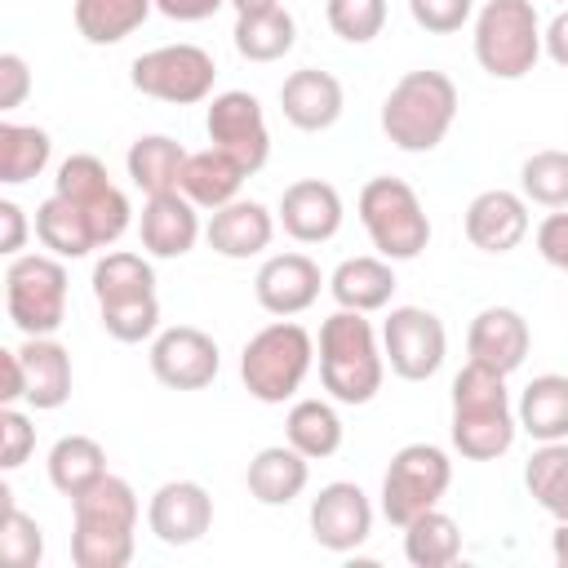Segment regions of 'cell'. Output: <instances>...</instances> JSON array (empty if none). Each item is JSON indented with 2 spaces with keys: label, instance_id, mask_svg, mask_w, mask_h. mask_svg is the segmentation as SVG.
Returning <instances> with one entry per match:
<instances>
[{
  "label": "cell",
  "instance_id": "1",
  "mask_svg": "<svg viewBox=\"0 0 568 568\" xmlns=\"http://www.w3.org/2000/svg\"><path fill=\"white\" fill-rule=\"evenodd\" d=\"M453 417H448V439L466 462H497L515 448L519 417L506 390V373L466 359L462 373L453 377Z\"/></svg>",
  "mask_w": 568,
  "mask_h": 568
},
{
  "label": "cell",
  "instance_id": "2",
  "mask_svg": "<svg viewBox=\"0 0 568 568\" xmlns=\"http://www.w3.org/2000/svg\"><path fill=\"white\" fill-rule=\"evenodd\" d=\"M142 501L129 479L102 475L93 488L71 497V559L75 568H124L138 546Z\"/></svg>",
  "mask_w": 568,
  "mask_h": 568
},
{
  "label": "cell",
  "instance_id": "3",
  "mask_svg": "<svg viewBox=\"0 0 568 568\" xmlns=\"http://www.w3.org/2000/svg\"><path fill=\"white\" fill-rule=\"evenodd\" d=\"M320 382L333 404H368L386 382V355L382 333L364 311L337 306L320 324Z\"/></svg>",
  "mask_w": 568,
  "mask_h": 568
},
{
  "label": "cell",
  "instance_id": "4",
  "mask_svg": "<svg viewBox=\"0 0 568 568\" xmlns=\"http://www.w3.org/2000/svg\"><path fill=\"white\" fill-rule=\"evenodd\" d=\"M457 106H462V98H457L453 75H444L435 67L404 71L390 84V93L382 98V133L390 138V146H399L408 155H426L448 138Z\"/></svg>",
  "mask_w": 568,
  "mask_h": 568
},
{
  "label": "cell",
  "instance_id": "5",
  "mask_svg": "<svg viewBox=\"0 0 568 568\" xmlns=\"http://www.w3.org/2000/svg\"><path fill=\"white\" fill-rule=\"evenodd\" d=\"M315 364V337L293 320H271L240 351V382L257 404H284Z\"/></svg>",
  "mask_w": 568,
  "mask_h": 568
},
{
  "label": "cell",
  "instance_id": "6",
  "mask_svg": "<svg viewBox=\"0 0 568 568\" xmlns=\"http://www.w3.org/2000/svg\"><path fill=\"white\" fill-rule=\"evenodd\" d=\"M475 62L493 80H524L541 62V18L532 0H484L475 9Z\"/></svg>",
  "mask_w": 568,
  "mask_h": 568
},
{
  "label": "cell",
  "instance_id": "7",
  "mask_svg": "<svg viewBox=\"0 0 568 568\" xmlns=\"http://www.w3.org/2000/svg\"><path fill=\"white\" fill-rule=\"evenodd\" d=\"M355 213L368 231V244L386 262H413L430 244V217L422 195L404 178H368L359 186Z\"/></svg>",
  "mask_w": 568,
  "mask_h": 568
},
{
  "label": "cell",
  "instance_id": "8",
  "mask_svg": "<svg viewBox=\"0 0 568 568\" xmlns=\"http://www.w3.org/2000/svg\"><path fill=\"white\" fill-rule=\"evenodd\" d=\"M4 311L22 337H53L67 320V266L53 253H18L4 266Z\"/></svg>",
  "mask_w": 568,
  "mask_h": 568
},
{
  "label": "cell",
  "instance_id": "9",
  "mask_svg": "<svg viewBox=\"0 0 568 568\" xmlns=\"http://www.w3.org/2000/svg\"><path fill=\"white\" fill-rule=\"evenodd\" d=\"M448 484H453V457H448L439 444H426V439L404 444V448L390 457V466H386V475H382V493H377L386 524L404 528V524H413L417 515L435 510V506L444 501Z\"/></svg>",
  "mask_w": 568,
  "mask_h": 568
},
{
  "label": "cell",
  "instance_id": "10",
  "mask_svg": "<svg viewBox=\"0 0 568 568\" xmlns=\"http://www.w3.org/2000/svg\"><path fill=\"white\" fill-rule=\"evenodd\" d=\"M129 80L142 98L155 102H173V106H195L213 98V80H217V62L209 49L178 40V44H155L146 53L133 58Z\"/></svg>",
  "mask_w": 568,
  "mask_h": 568
},
{
  "label": "cell",
  "instance_id": "11",
  "mask_svg": "<svg viewBox=\"0 0 568 568\" xmlns=\"http://www.w3.org/2000/svg\"><path fill=\"white\" fill-rule=\"evenodd\" d=\"M382 355L386 368L404 382H430L448 355V328L426 306H390L382 324Z\"/></svg>",
  "mask_w": 568,
  "mask_h": 568
},
{
  "label": "cell",
  "instance_id": "12",
  "mask_svg": "<svg viewBox=\"0 0 568 568\" xmlns=\"http://www.w3.org/2000/svg\"><path fill=\"white\" fill-rule=\"evenodd\" d=\"M204 133L209 146L226 151L248 178L271 160V129H266V111L248 89H222L209 98L204 111Z\"/></svg>",
  "mask_w": 568,
  "mask_h": 568
},
{
  "label": "cell",
  "instance_id": "13",
  "mask_svg": "<svg viewBox=\"0 0 568 568\" xmlns=\"http://www.w3.org/2000/svg\"><path fill=\"white\" fill-rule=\"evenodd\" d=\"M151 373L160 386L169 390H204L217 368H222V351L217 342L195 328V324H169L151 337Z\"/></svg>",
  "mask_w": 568,
  "mask_h": 568
},
{
  "label": "cell",
  "instance_id": "14",
  "mask_svg": "<svg viewBox=\"0 0 568 568\" xmlns=\"http://www.w3.org/2000/svg\"><path fill=\"white\" fill-rule=\"evenodd\" d=\"M306 524H311L315 546H324L333 555H346V550L368 541V532H373V501H368V493L359 484L333 479V484H324L311 497Z\"/></svg>",
  "mask_w": 568,
  "mask_h": 568
},
{
  "label": "cell",
  "instance_id": "15",
  "mask_svg": "<svg viewBox=\"0 0 568 568\" xmlns=\"http://www.w3.org/2000/svg\"><path fill=\"white\" fill-rule=\"evenodd\" d=\"M324 271L315 257L306 253H271L257 275H253V297L266 315L275 320H293L302 311H311L320 302V288H324Z\"/></svg>",
  "mask_w": 568,
  "mask_h": 568
},
{
  "label": "cell",
  "instance_id": "16",
  "mask_svg": "<svg viewBox=\"0 0 568 568\" xmlns=\"http://www.w3.org/2000/svg\"><path fill=\"white\" fill-rule=\"evenodd\" d=\"M146 528L164 546H195L213 528V497L195 479H169L146 501Z\"/></svg>",
  "mask_w": 568,
  "mask_h": 568
},
{
  "label": "cell",
  "instance_id": "17",
  "mask_svg": "<svg viewBox=\"0 0 568 568\" xmlns=\"http://www.w3.org/2000/svg\"><path fill=\"white\" fill-rule=\"evenodd\" d=\"M275 217H280V226H284L288 240H297V244H324V240H333L342 231L346 209H342V195H337L333 182H324V178H297V182L284 186V195L275 204Z\"/></svg>",
  "mask_w": 568,
  "mask_h": 568
},
{
  "label": "cell",
  "instance_id": "18",
  "mask_svg": "<svg viewBox=\"0 0 568 568\" xmlns=\"http://www.w3.org/2000/svg\"><path fill=\"white\" fill-rule=\"evenodd\" d=\"M462 231L479 253H510L519 248V240L528 235V200L524 191H479L466 213H462Z\"/></svg>",
  "mask_w": 568,
  "mask_h": 568
},
{
  "label": "cell",
  "instance_id": "19",
  "mask_svg": "<svg viewBox=\"0 0 568 568\" xmlns=\"http://www.w3.org/2000/svg\"><path fill=\"white\" fill-rule=\"evenodd\" d=\"M275 226L280 217L262 204V200H231L222 209L209 213V226H204V240L217 257H231V262H244V257H257L271 248L275 240Z\"/></svg>",
  "mask_w": 568,
  "mask_h": 568
},
{
  "label": "cell",
  "instance_id": "20",
  "mask_svg": "<svg viewBox=\"0 0 568 568\" xmlns=\"http://www.w3.org/2000/svg\"><path fill=\"white\" fill-rule=\"evenodd\" d=\"M342 106H346V93H342V80L333 71L302 67V71H288L280 84V111L302 133L333 129L342 120Z\"/></svg>",
  "mask_w": 568,
  "mask_h": 568
},
{
  "label": "cell",
  "instance_id": "21",
  "mask_svg": "<svg viewBox=\"0 0 568 568\" xmlns=\"http://www.w3.org/2000/svg\"><path fill=\"white\" fill-rule=\"evenodd\" d=\"M528 346H532V328L515 306H484L466 328V355L506 377L528 359Z\"/></svg>",
  "mask_w": 568,
  "mask_h": 568
},
{
  "label": "cell",
  "instance_id": "22",
  "mask_svg": "<svg viewBox=\"0 0 568 568\" xmlns=\"http://www.w3.org/2000/svg\"><path fill=\"white\" fill-rule=\"evenodd\" d=\"M200 213L182 191H164V195H146L142 217H138V240L151 257H186L195 248V240L204 235Z\"/></svg>",
  "mask_w": 568,
  "mask_h": 568
},
{
  "label": "cell",
  "instance_id": "23",
  "mask_svg": "<svg viewBox=\"0 0 568 568\" xmlns=\"http://www.w3.org/2000/svg\"><path fill=\"white\" fill-rule=\"evenodd\" d=\"M244 484H248V497L253 501H262V506H288L311 484V457H302L288 439L284 444H266V448L253 453V462L244 470Z\"/></svg>",
  "mask_w": 568,
  "mask_h": 568
},
{
  "label": "cell",
  "instance_id": "24",
  "mask_svg": "<svg viewBox=\"0 0 568 568\" xmlns=\"http://www.w3.org/2000/svg\"><path fill=\"white\" fill-rule=\"evenodd\" d=\"M328 293L337 306L346 311H386L390 297H395V262H386L382 253H359V257H346L333 266L328 275Z\"/></svg>",
  "mask_w": 568,
  "mask_h": 568
},
{
  "label": "cell",
  "instance_id": "25",
  "mask_svg": "<svg viewBox=\"0 0 568 568\" xmlns=\"http://www.w3.org/2000/svg\"><path fill=\"white\" fill-rule=\"evenodd\" d=\"M27 368V404L36 413H53L71 399V351L58 337H27L18 346Z\"/></svg>",
  "mask_w": 568,
  "mask_h": 568
},
{
  "label": "cell",
  "instance_id": "26",
  "mask_svg": "<svg viewBox=\"0 0 568 568\" xmlns=\"http://www.w3.org/2000/svg\"><path fill=\"white\" fill-rule=\"evenodd\" d=\"M36 240L44 253L62 257V262H75V257H89L98 248V235H93V222L89 213L67 200V195H49L36 204Z\"/></svg>",
  "mask_w": 568,
  "mask_h": 568
},
{
  "label": "cell",
  "instance_id": "27",
  "mask_svg": "<svg viewBox=\"0 0 568 568\" xmlns=\"http://www.w3.org/2000/svg\"><path fill=\"white\" fill-rule=\"evenodd\" d=\"M519 430L537 444L568 439V373H537L515 404Z\"/></svg>",
  "mask_w": 568,
  "mask_h": 568
},
{
  "label": "cell",
  "instance_id": "28",
  "mask_svg": "<svg viewBox=\"0 0 568 568\" xmlns=\"http://www.w3.org/2000/svg\"><path fill=\"white\" fill-rule=\"evenodd\" d=\"M186 146L173 142L169 133H142L129 142V155H124V169H129V182L142 191V195H164V191H178L182 186V169H186Z\"/></svg>",
  "mask_w": 568,
  "mask_h": 568
},
{
  "label": "cell",
  "instance_id": "29",
  "mask_svg": "<svg viewBox=\"0 0 568 568\" xmlns=\"http://www.w3.org/2000/svg\"><path fill=\"white\" fill-rule=\"evenodd\" d=\"M244 178H248V173H244L226 151L204 146V151H191V155H186V169H182V186H178V191H182L195 209L213 213V209L240 200Z\"/></svg>",
  "mask_w": 568,
  "mask_h": 568
},
{
  "label": "cell",
  "instance_id": "30",
  "mask_svg": "<svg viewBox=\"0 0 568 568\" xmlns=\"http://www.w3.org/2000/svg\"><path fill=\"white\" fill-rule=\"evenodd\" d=\"M342 435H346V426H342L333 399H311L306 395V399H293L288 413H284V439L311 462L333 457L342 448Z\"/></svg>",
  "mask_w": 568,
  "mask_h": 568
},
{
  "label": "cell",
  "instance_id": "31",
  "mask_svg": "<svg viewBox=\"0 0 568 568\" xmlns=\"http://www.w3.org/2000/svg\"><path fill=\"white\" fill-rule=\"evenodd\" d=\"M44 466H49V484L71 501V497H80L84 488H93L106 475V448L93 435H62L49 448Z\"/></svg>",
  "mask_w": 568,
  "mask_h": 568
},
{
  "label": "cell",
  "instance_id": "32",
  "mask_svg": "<svg viewBox=\"0 0 568 568\" xmlns=\"http://www.w3.org/2000/svg\"><path fill=\"white\" fill-rule=\"evenodd\" d=\"M231 40L244 62H280L297 44V22L284 4L262 9V13H235Z\"/></svg>",
  "mask_w": 568,
  "mask_h": 568
},
{
  "label": "cell",
  "instance_id": "33",
  "mask_svg": "<svg viewBox=\"0 0 568 568\" xmlns=\"http://www.w3.org/2000/svg\"><path fill=\"white\" fill-rule=\"evenodd\" d=\"M151 9L155 0H75L71 18L89 44H120L151 18Z\"/></svg>",
  "mask_w": 568,
  "mask_h": 568
},
{
  "label": "cell",
  "instance_id": "34",
  "mask_svg": "<svg viewBox=\"0 0 568 568\" xmlns=\"http://www.w3.org/2000/svg\"><path fill=\"white\" fill-rule=\"evenodd\" d=\"M49 160H53V138L40 124L0 120V182L4 186H22L40 178Z\"/></svg>",
  "mask_w": 568,
  "mask_h": 568
},
{
  "label": "cell",
  "instance_id": "35",
  "mask_svg": "<svg viewBox=\"0 0 568 568\" xmlns=\"http://www.w3.org/2000/svg\"><path fill=\"white\" fill-rule=\"evenodd\" d=\"M155 293V266L133 253V248H111L93 262V297L98 306L111 302H133V297H151Z\"/></svg>",
  "mask_w": 568,
  "mask_h": 568
},
{
  "label": "cell",
  "instance_id": "36",
  "mask_svg": "<svg viewBox=\"0 0 568 568\" xmlns=\"http://www.w3.org/2000/svg\"><path fill=\"white\" fill-rule=\"evenodd\" d=\"M399 532H404V559L413 568H448V564L462 559V528L439 506L426 510V515H417Z\"/></svg>",
  "mask_w": 568,
  "mask_h": 568
},
{
  "label": "cell",
  "instance_id": "37",
  "mask_svg": "<svg viewBox=\"0 0 568 568\" xmlns=\"http://www.w3.org/2000/svg\"><path fill=\"white\" fill-rule=\"evenodd\" d=\"M524 488L546 515L568 519V439L532 448V457L524 462Z\"/></svg>",
  "mask_w": 568,
  "mask_h": 568
},
{
  "label": "cell",
  "instance_id": "38",
  "mask_svg": "<svg viewBox=\"0 0 568 568\" xmlns=\"http://www.w3.org/2000/svg\"><path fill=\"white\" fill-rule=\"evenodd\" d=\"M519 191H524L528 204L568 209V151H559V146L532 151L519 164Z\"/></svg>",
  "mask_w": 568,
  "mask_h": 568
},
{
  "label": "cell",
  "instance_id": "39",
  "mask_svg": "<svg viewBox=\"0 0 568 568\" xmlns=\"http://www.w3.org/2000/svg\"><path fill=\"white\" fill-rule=\"evenodd\" d=\"M0 493H4V519H0V559H4L9 568H40V559H44V528H40L31 515H22V510L13 506L9 488H0Z\"/></svg>",
  "mask_w": 568,
  "mask_h": 568
},
{
  "label": "cell",
  "instance_id": "40",
  "mask_svg": "<svg viewBox=\"0 0 568 568\" xmlns=\"http://www.w3.org/2000/svg\"><path fill=\"white\" fill-rule=\"evenodd\" d=\"M111 186H115V182H111L106 164H102L98 155H89V151L67 155V160L58 164V178H53V191H58V195H67V200H75L80 209L98 204Z\"/></svg>",
  "mask_w": 568,
  "mask_h": 568
},
{
  "label": "cell",
  "instance_id": "41",
  "mask_svg": "<svg viewBox=\"0 0 568 568\" xmlns=\"http://www.w3.org/2000/svg\"><path fill=\"white\" fill-rule=\"evenodd\" d=\"M328 31L346 44H368L386 27V0H324Z\"/></svg>",
  "mask_w": 568,
  "mask_h": 568
},
{
  "label": "cell",
  "instance_id": "42",
  "mask_svg": "<svg viewBox=\"0 0 568 568\" xmlns=\"http://www.w3.org/2000/svg\"><path fill=\"white\" fill-rule=\"evenodd\" d=\"M98 320L106 328V337L115 342H151L160 333V297H133V302H111V306H98Z\"/></svg>",
  "mask_w": 568,
  "mask_h": 568
},
{
  "label": "cell",
  "instance_id": "43",
  "mask_svg": "<svg viewBox=\"0 0 568 568\" xmlns=\"http://www.w3.org/2000/svg\"><path fill=\"white\" fill-rule=\"evenodd\" d=\"M36 453V426L18 404H0V466L18 470Z\"/></svg>",
  "mask_w": 568,
  "mask_h": 568
},
{
  "label": "cell",
  "instance_id": "44",
  "mask_svg": "<svg viewBox=\"0 0 568 568\" xmlns=\"http://www.w3.org/2000/svg\"><path fill=\"white\" fill-rule=\"evenodd\" d=\"M408 13L430 36H453L475 18V0H408Z\"/></svg>",
  "mask_w": 568,
  "mask_h": 568
},
{
  "label": "cell",
  "instance_id": "45",
  "mask_svg": "<svg viewBox=\"0 0 568 568\" xmlns=\"http://www.w3.org/2000/svg\"><path fill=\"white\" fill-rule=\"evenodd\" d=\"M31 93V67L22 53H0V111H18Z\"/></svg>",
  "mask_w": 568,
  "mask_h": 568
},
{
  "label": "cell",
  "instance_id": "46",
  "mask_svg": "<svg viewBox=\"0 0 568 568\" xmlns=\"http://www.w3.org/2000/svg\"><path fill=\"white\" fill-rule=\"evenodd\" d=\"M537 253H541L555 271L568 275V213H564V209H555V213L541 217V226H537Z\"/></svg>",
  "mask_w": 568,
  "mask_h": 568
},
{
  "label": "cell",
  "instance_id": "47",
  "mask_svg": "<svg viewBox=\"0 0 568 568\" xmlns=\"http://www.w3.org/2000/svg\"><path fill=\"white\" fill-rule=\"evenodd\" d=\"M0 373H4L0 404H18V399H27V368H22L18 346H4V351H0Z\"/></svg>",
  "mask_w": 568,
  "mask_h": 568
},
{
  "label": "cell",
  "instance_id": "48",
  "mask_svg": "<svg viewBox=\"0 0 568 568\" xmlns=\"http://www.w3.org/2000/svg\"><path fill=\"white\" fill-rule=\"evenodd\" d=\"M0 222H4V240H0V248H4L9 257H18L22 244H27V213H22V204L0 200Z\"/></svg>",
  "mask_w": 568,
  "mask_h": 568
},
{
  "label": "cell",
  "instance_id": "49",
  "mask_svg": "<svg viewBox=\"0 0 568 568\" xmlns=\"http://www.w3.org/2000/svg\"><path fill=\"white\" fill-rule=\"evenodd\" d=\"M222 4H226V0H155V9H160L164 18H173V22H204V18H213Z\"/></svg>",
  "mask_w": 568,
  "mask_h": 568
},
{
  "label": "cell",
  "instance_id": "50",
  "mask_svg": "<svg viewBox=\"0 0 568 568\" xmlns=\"http://www.w3.org/2000/svg\"><path fill=\"white\" fill-rule=\"evenodd\" d=\"M541 49H546V58H550L555 67L568 71V9H559V13L546 22V31H541Z\"/></svg>",
  "mask_w": 568,
  "mask_h": 568
},
{
  "label": "cell",
  "instance_id": "51",
  "mask_svg": "<svg viewBox=\"0 0 568 568\" xmlns=\"http://www.w3.org/2000/svg\"><path fill=\"white\" fill-rule=\"evenodd\" d=\"M550 555H555L559 568H568V519L555 524V532H550Z\"/></svg>",
  "mask_w": 568,
  "mask_h": 568
},
{
  "label": "cell",
  "instance_id": "52",
  "mask_svg": "<svg viewBox=\"0 0 568 568\" xmlns=\"http://www.w3.org/2000/svg\"><path fill=\"white\" fill-rule=\"evenodd\" d=\"M235 13H262V9H275L280 0H226Z\"/></svg>",
  "mask_w": 568,
  "mask_h": 568
},
{
  "label": "cell",
  "instance_id": "53",
  "mask_svg": "<svg viewBox=\"0 0 568 568\" xmlns=\"http://www.w3.org/2000/svg\"><path fill=\"white\" fill-rule=\"evenodd\" d=\"M559 4H564V0H559Z\"/></svg>",
  "mask_w": 568,
  "mask_h": 568
}]
</instances>
